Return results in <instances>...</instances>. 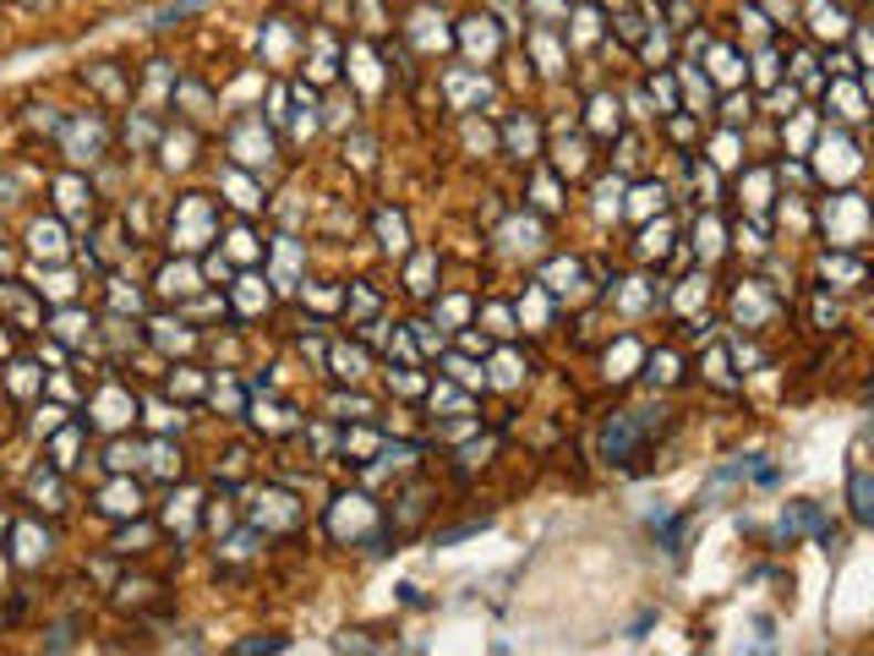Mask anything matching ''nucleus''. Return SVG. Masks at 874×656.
Instances as JSON below:
<instances>
[{"label": "nucleus", "mask_w": 874, "mask_h": 656, "mask_svg": "<svg viewBox=\"0 0 874 656\" xmlns=\"http://www.w3.org/2000/svg\"><path fill=\"white\" fill-rule=\"evenodd\" d=\"M22 559H39V531H22Z\"/></svg>", "instance_id": "obj_5"}, {"label": "nucleus", "mask_w": 874, "mask_h": 656, "mask_svg": "<svg viewBox=\"0 0 874 656\" xmlns=\"http://www.w3.org/2000/svg\"><path fill=\"white\" fill-rule=\"evenodd\" d=\"M853 509H859V520H870V476L864 470L853 476Z\"/></svg>", "instance_id": "obj_4"}, {"label": "nucleus", "mask_w": 874, "mask_h": 656, "mask_svg": "<svg viewBox=\"0 0 874 656\" xmlns=\"http://www.w3.org/2000/svg\"><path fill=\"white\" fill-rule=\"evenodd\" d=\"M33 247L55 258V252H61V230H55V225H33Z\"/></svg>", "instance_id": "obj_3"}, {"label": "nucleus", "mask_w": 874, "mask_h": 656, "mask_svg": "<svg viewBox=\"0 0 874 656\" xmlns=\"http://www.w3.org/2000/svg\"><path fill=\"white\" fill-rule=\"evenodd\" d=\"M98 148H104V126L98 121L72 132V159H98Z\"/></svg>", "instance_id": "obj_2"}, {"label": "nucleus", "mask_w": 874, "mask_h": 656, "mask_svg": "<svg viewBox=\"0 0 874 656\" xmlns=\"http://www.w3.org/2000/svg\"><path fill=\"white\" fill-rule=\"evenodd\" d=\"M104 509H110V514H137V509H143V498H137V487H132V481H115V487L104 492Z\"/></svg>", "instance_id": "obj_1"}]
</instances>
